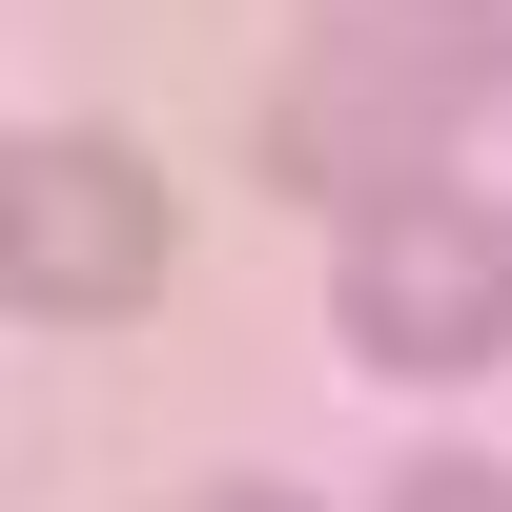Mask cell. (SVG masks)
Returning <instances> with one entry per match:
<instances>
[{
	"instance_id": "6da1fadb",
	"label": "cell",
	"mask_w": 512,
	"mask_h": 512,
	"mask_svg": "<svg viewBox=\"0 0 512 512\" xmlns=\"http://www.w3.org/2000/svg\"><path fill=\"white\" fill-rule=\"evenodd\" d=\"M328 308L369 369H492L512 349V205L492 185H369L328 246Z\"/></svg>"
},
{
	"instance_id": "7a4b0ae2",
	"label": "cell",
	"mask_w": 512,
	"mask_h": 512,
	"mask_svg": "<svg viewBox=\"0 0 512 512\" xmlns=\"http://www.w3.org/2000/svg\"><path fill=\"white\" fill-rule=\"evenodd\" d=\"M0 287H21L41 328H123L164 287V185L144 144H82V123H41L21 164H0Z\"/></svg>"
},
{
	"instance_id": "3957f363",
	"label": "cell",
	"mask_w": 512,
	"mask_h": 512,
	"mask_svg": "<svg viewBox=\"0 0 512 512\" xmlns=\"http://www.w3.org/2000/svg\"><path fill=\"white\" fill-rule=\"evenodd\" d=\"M390 512H512V472H410Z\"/></svg>"
},
{
	"instance_id": "277c9868",
	"label": "cell",
	"mask_w": 512,
	"mask_h": 512,
	"mask_svg": "<svg viewBox=\"0 0 512 512\" xmlns=\"http://www.w3.org/2000/svg\"><path fill=\"white\" fill-rule=\"evenodd\" d=\"M205 512H287V492H205Z\"/></svg>"
}]
</instances>
